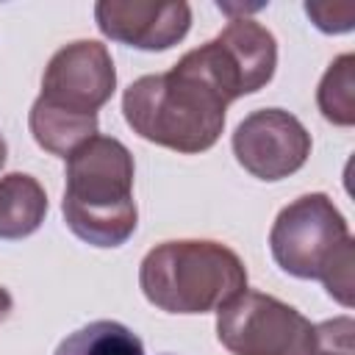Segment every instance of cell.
<instances>
[{
  "mask_svg": "<svg viewBox=\"0 0 355 355\" xmlns=\"http://www.w3.org/2000/svg\"><path fill=\"white\" fill-rule=\"evenodd\" d=\"M116 89V69L105 44L80 39L64 44L47 64L42 94L31 105L36 144L67 158L86 139L97 136V111Z\"/></svg>",
  "mask_w": 355,
  "mask_h": 355,
  "instance_id": "1",
  "label": "cell"
},
{
  "mask_svg": "<svg viewBox=\"0 0 355 355\" xmlns=\"http://www.w3.org/2000/svg\"><path fill=\"white\" fill-rule=\"evenodd\" d=\"M61 211L67 227L92 247H119L133 236V155L119 139L97 133L67 155Z\"/></svg>",
  "mask_w": 355,
  "mask_h": 355,
  "instance_id": "2",
  "label": "cell"
},
{
  "mask_svg": "<svg viewBox=\"0 0 355 355\" xmlns=\"http://www.w3.org/2000/svg\"><path fill=\"white\" fill-rule=\"evenodd\" d=\"M227 103L191 69L141 75L122 94L125 122L141 139L175 153H205L225 128Z\"/></svg>",
  "mask_w": 355,
  "mask_h": 355,
  "instance_id": "3",
  "label": "cell"
},
{
  "mask_svg": "<svg viewBox=\"0 0 355 355\" xmlns=\"http://www.w3.org/2000/svg\"><path fill=\"white\" fill-rule=\"evenodd\" d=\"M269 250L286 275L322 280L333 300L352 305L355 241L327 194H302L288 202L269 230Z\"/></svg>",
  "mask_w": 355,
  "mask_h": 355,
  "instance_id": "4",
  "label": "cell"
},
{
  "mask_svg": "<svg viewBox=\"0 0 355 355\" xmlns=\"http://www.w3.org/2000/svg\"><path fill=\"white\" fill-rule=\"evenodd\" d=\"M139 286L150 305L166 313H208L247 291L241 258L205 239H180L153 247L139 266Z\"/></svg>",
  "mask_w": 355,
  "mask_h": 355,
  "instance_id": "5",
  "label": "cell"
},
{
  "mask_svg": "<svg viewBox=\"0 0 355 355\" xmlns=\"http://www.w3.org/2000/svg\"><path fill=\"white\" fill-rule=\"evenodd\" d=\"M180 67L200 75L227 105L263 89L277 67V42L255 19H230L211 42L189 50Z\"/></svg>",
  "mask_w": 355,
  "mask_h": 355,
  "instance_id": "6",
  "label": "cell"
},
{
  "mask_svg": "<svg viewBox=\"0 0 355 355\" xmlns=\"http://www.w3.org/2000/svg\"><path fill=\"white\" fill-rule=\"evenodd\" d=\"M216 338L233 355H313L316 324L272 294L241 291L219 308Z\"/></svg>",
  "mask_w": 355,
  "mask_h": 355,
  "instance_id": "7",
  "label": "cell"
},
{
  "mask_svg": "<svg viewBox=\"0 0 355 355\" xmlns=\"http://www.w3.org/2000/svg\"><path fill=\"white\" fill-rule=\"evenodd\" d=\"M236 161L258 180H283L311 155V133L283 108H261L244 116L233 133Z\"/></svg>",
  "mask_w": 355,
  "mask_h": 355,
  "instance_id": "8",
  "label": "cell"
},
{
  "mask_svg": "<svg viewBox=\"0 0 355 355\" xmlns=\"http://www.w3.org/2000/svg\"><path fill=\"white\" fill-rule=\"evenodd\" d=\"M94 19L103 36L136 50H169L191 25L189 3H144V0H100Z\"/></svg>",
  "mask_w": 355,
  "mask_h": 355,
  "instance_id": "9",
  "label": "cell"
},
{
  "mask_svg": "<svg viewBox=\"0 0 355 355\" xmlns=\"http://www.w3.org/2000/svg\"><path fill=\"white\" fill-rule=\"evenodd\" d=\"M47 214V194L42 183L25 172L0 178V239L14 241L39 230Z\"/></svg>",
  "mask_w": 355,
  "mask_h": 355,
  "instance_id": "10",
  "label": "cell"
},
{
  "mask_svg": "<svg viewBox=\"0 0 355 355\" xmlns=\"http://www.w3.org/2000/svg\"><path fill=\"white\" fill-rule=\"evenodd\" d=\"M53 355H144V344L122 322L97 319L69 333Z\"/></svg>",
  "mask_w": 355,
  "mask_h": 355,
  "instance_id": "11",
  "label": "cell"
},
{
  "mask_svg": "<svg viewBox=\"0 0 355 355\" xmlns=\"http://www.w3.org/2000/svg\"><path fill=\"white\" fill-rule=\"evenodd\" d=\"M316 103L327 122L344 125V128L355 122V55L352 53L338 55L327 67L316 92Z\"/></svg>",
  "mask_w": 355,
  "mask_h": 355,
  "instance_id": "12",
  "label": "cell"
},
{
  "mask_svg": "<svg viewBox=\"0 0 355 355\" xmlns=\"http://www.w3.org/2000/svg\"><path fill=\"white\" fill-rule=\"evenodd\" d=\"M305 14L324 33H344L355 25L352 3H305Z\"/></svg>",
  "mask_w": 355,
  "mask_h": 355,
  "instance_id": "13",
  "label": "cell"
},
{
  "mask_svg": "<svg viewBox=\"0 0 355 355\" xmlns=\"http://www.w3.org/2000/svg\"><path fill=\"white\" fill-rule=\"evenodd\" d=\"M11 308H14V300H11L8 288L0 286V322H6V319L11 316Z\"/></svg>",
  "mask_w": 355,
  "mask_h": 355,
  "instance_id": "14",
  "label": "cell"
},
{
  "mask_svg": "<svg viewBox=\"0 0 355 355\" xmlns=\"http://www.w3.org/2000/svg\"><path fill=\"white\" fill-rule=\"evenodd\" d=\"M6 155H8V150H6V141H3V136H0V169H3V164H6Z\"/></svg>",
  "mask_w": 355,
  "mask_h": 355,
  "instance_id": "15",
  "label": "cell"
}]
</instances>
